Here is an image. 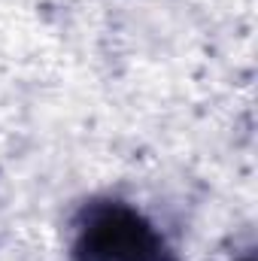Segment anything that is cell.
<instances>
[{"mask_svg":"<svg viewBox=\"0 0 258 261\" xmlns=\"http://www.w3.org/2000/svg\"><path fill=\"white\" fill-rule=\"evenodd\" d=\"M82 252L91 261H170L161 240L134 213L107 206L82 231Z\"/></svg>","mask_w":258,"mask_h":261,"instance_id":"obj_1","label":"cell"}]
</instances>
